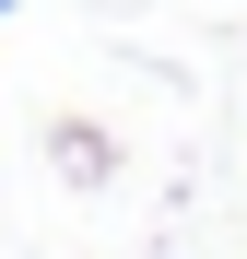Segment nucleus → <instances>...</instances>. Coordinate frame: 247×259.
Returning <instances> with one entry per match:
<instances>
[{
    "mask_svg": "<svg viewBox=\"0 0 247 259\" xmlns=\"http://www.w3.org/2000/svg\"><path fill=\"white\" fill-rule=\"evenodd\" d=\"M0 12H12V0H0Z\"/></svg>",
    "mask_w": 247,
    "mask_h": 259,
    "instance_id": "nucleus-1",
    "label": "nucleus"
}]
</instances>
